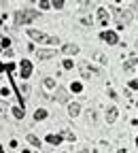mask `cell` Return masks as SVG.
Segmentation results:
<instances>
[{
  "mask_svg": "<svg viewBox=\"0 0 138 153\" xmlns=\"http://www.w3.org/2000/svg\"><path fill=\"white\" fill-rule=\"evenodd\" d=\"M117 113H119V111H117V106L106 108V121H108V123H113V121L117 119Z\"/></svg>",
  "mask_w": 138,
  "mask_h": 153,
  "instance_id": "cell-8",
  "label": "cell"
},
{
  "mask_svg": "<svg viewBox=\"0 0 138 153\" xmlns=\"http://www.w3.org/2000/svg\"><path fill=\"white\" fill-rule=\"evenodd\" d=\"M0 153H4V151H2V147H0Z\"/></svg>",
  "mask_w": 138,
  "mask_h": 153,
  "instance_id": "cell-30",
  "label": "cell"
},
{
  "mask_svg": "<svg viewBox=\"0 0 138 153\" xmlns=\"http://www.w3.org/2000/svg\"><path fill=\"white\" fill-rule=\"evenodd\" d=\"M81 74L85 76V79H89V74H98V70L91 68L89 64H81Z\"/></svg>",
  "mask_w": 138,
  "mask_h": 153,
  "instance_id": "cell-7",
  "label": "cell"
},
{
  "mask_svg": "<svg viewBox=\"0 0 138 153\" xmlns=\"http://www.w3.org/2000/svg\"><path fill=\"white\" fill-rule=\"evenodd\" d=\"M100 38H102L104 43H108V45H117V43H119V38H117V34H115L113 30H104V32L100 34Z\"/></svg>",
  "mask_w": 138,
  "mask_h": 153,
  "instance_id": "cell-4",
  "label": "cell"
},
{
  "mask_svg": "<svg viewBox=\"0 0 138 153\" xmlns=\"http://www.w3.org/2000/svg\"><path fill=\"white\" fill-rule=\"evenodd\" d=\"M19 70H22V76H24V79H28V76L32 74V64H30V60H22Z\"/></svg>",
  "mask_w": 138,
  "mask_h": 153,
  "instance_id": "cell-5",
  "label": "cell"
},
{
  "mask_svg": "<svg viewBox=\"0 0 138 153\" xmlns=\"http://www.w3.org/2000/svg\"><path fill=\"white\" fill-rule=\"evenodd\" d=\"M45 117H47V111H43V108H38V111L34 113V119H36V121H41V119H45Z\"/></svg>",
  "mask_w": 138,
  "mask_h": 153,
  "instance_id": "cell-14",
  "label": "cell"
},
{
  "mask_svg": "<svg viewBox=\"0 0 138 153\" xmlns=\"http://www.w3.org/2000/svg\"><path fill=\"white\" fill-rule=\"evenodd\" d=\"M98 19H100V24H102V26H106V24H108V15H106V11H104V9H98Z\"/></svg>",
  "mask_w": 138,
  "mask_h": 153,
  "instance_id": "cell-13",
  "label": "cell"
},
{
  "mask_svg": "<svg viewBox=\"0 0 138 153\" xmlns=\"http://www.w3.org/2000/svg\"><path fill=\"white\" fill-rule=\"evenodd\" d=\"M136 64H138V60H134V57H132V60H128V62L123 64V70H132Z\"/></svg>",
  "mask_w": 138,
  "mask_h": 153,
  "instance_id": "cell-16",
  "label": "cell"
},
{
  "mask_svg": "<svg viewBox=\"0 0 138 153\" xmlns=\"http://www.w3.org/2000/svg\"><path fill=\"white\" fill-rule=\"evenodd\" d=\"M79 113H81V106H79L76 102H72V104L68 106V115H70V117H76Z\"/></svg>",
  "mask_w": 138,
  "mask_h": 153,
  "instance_id": "cell-11",
  "label": "cell"
},
{
  "mask_svg": "<svg viewBox=\"0 0 138 153\" xmlns=\"http://www.w3.org/2000/svg\"><path fill=\"white\" fill-rule=\"evenodd\" d=\"M64 68H66V70L72 68V62H70V60H64Z\"/></svg>",
  "mask_w": 138,
  "mask_h": 153,
  "instance_id": "cell-25",
  "label": "cell"
},
{
  "mask_svg": "<svg viewBox=\"0 0 138 153\" xmlns=\"http://www.w3.org/2000/svg\"><path fill=\"white\" fill-rule=\"evenodd\" d=\"M96 57H98V62H102V64H104V62H106V57H104V55H102V53H96Z\"/></svg>",
  "mask_w": 138,
  "mask_h": 153,
  "instance_id": "cell-20",
  "label": "cell"
},
{
  "mask_svg": "<svg viewBox=\"0 0 138 153\" xmlns=\"http://www.w3.org/2000/svg\"><path fill=\"white\" fill-rule=\"evenodd\" d=\"M28 36L34 38V41H38V43H45V45H55L57 43L55 36H49V34H45L41 30H28Z\"/></svg>",
  "mask_w": 138,
  "mask_h": 153,
  "instance_id": "cell-2",
  "label": "cell"
},
{
  "mask_svg": "<svg viewBox=\"0 0 138 153\" xmlns=\"http://www.w3.org/2000/svg\"><path fill=\"white\" fill-rule=\"evenodd\" d=\"M115 19H117V26L123 28L132 22V11L130 9H115Z\"/></svg>",
  "mask_w": 138,
  "mask_h": 153,
  "instance_id": "cell-3",
  "label": "cell"
},
{
  "mask_svg": "<svg viewBox=\"0 0 138 153\" xmlns=\"http://www.w3.org/2000/svg\"><path fill=\"white\" fill-rule=\"evenodd\" d=\"M2 68H4V66H2V62H0V70H2Z\"/></svg>",
  "mask_w": 138,
  "mask_h": 153,
  "instance_id": "cell-29",
  "label": "cell"
},
{
  "mask_svg": "<svg viewBox=\"0 0 138 153\" xmlns=\"http://www.w3.org/2000/svg\"><path fill=\"white\" fill-rule=\"evenodd\" d=\"M81 22H83L85 26H91V17H83V19H81Z\"/></svg>",
  "mask_w": 138,
  "mask_h": 153,
  "instance_id": "cell-21",
  "label": "cell"
},
{
  "mask_svg": "<svg viewBox=\"0 0 138 153\" xmlns=\"http://www.w3.org/2000/svg\"><path fill=\"white\" fill-rule=\"evenodd\" d=\"M72 91H81V83H72Z\"/></svg>",
  "mask_w": 138,
  "mask_h": 153,
  "instance_id": "cell-24",
  "label": "cell"
},
{
  "mask_svg": "<svg viewBox=\"0 0 138 153\" xmlns=\"http://www.w3.org/2000/svg\"><path fill=\"white\" fill-rule=\"evenodd\" d=\"M41 9H49V0H41Z\"/></svg>",
  "mask_w": 138,
  "mask_h": 153,
  "instance_id": "cell-23",
  "label": "cell"
},
{
  "mask_svg": "<svg viewBox=\"0 0 138 153\" xmlns=\"http://www.w3.org/2000/svg\"><path fill=\"white\" fill-rule=\"evenodd\" d=\"M36 17H38V11H34V9H22V11L15 13V26H26V24L34 22Z\"/></svg>",
  "mask_w": 138,
  "mask_h": 153,
  "instance_id": "cell-1",
  "label": "cell"
},
{
  "mask_svg": "<svg viewBox=\"0 0 138 153\" xmlns=\"http://www.w3.org/2000/svg\"><path fill=\"white\" fill-rule=\"evenodd\" d=\"M62 51H64L66 55H74V53L79 51V47H76V45H72V43H68V45H64V49H62Z\"/></svg>",
  "mask_w": 138,
  "mask_h": 153,
  "instance_id": "cell-10",
  "label": "cell"
},
{
  "mask_svg": "<svg viewBox=\"0 0 138 153\" xmlns=\"http://www.w3.org/2000/svg\"><path fill=\"white\" fill-rule=\"evenodd\" d=\"M4 47V38H0V49H2Z\"/></svg>",
  "mask_w": 138,
  "mask_h": 153,
  "instance_id": "cell-28",
  "label": "cell"
},
{
  "mask_svg": "<svg viewBox=\"0 0 138 153\" xmlns=\"http://www.w3.org/2000/svg\"><path fill=\"white\" fill-rule=\"evenodd\" d=\"M130 87H132V89H138V79H134V81L130 83Z\"/></svg>",
  "mask_w": 138,
  "mask_h": 153,
  "instance_id": "cell-26",
  "label": "cell"
},
{
  "mask_svg": "<svg viewBox=\"0 0 138 153\" xmlns=\"http://www.w3.org/2000/svg\"><path fill=\"white\" fill-rule=\"evenodd\" d=\"M38 60H49V57H55V51H47V49H38L36 51Z\"/></svg>",
  "mask_w": 138,
  "mask_h": 153,
  "instance_id": "cell-6",
  "label": "cell"
},
{
  "mask_svg": "<svg viewBox=\"0 0 138 153\" xmlns=\"http://www.w3.org/2000/svg\"><path fill=\"white\" fill-rule=\"evenodd\" d=\"M51 4H53L55 9H62V7H64V0H51Z\"/></svg>",
  "mask_w": 138,
  "mask_h": 153,
  "instance_id": "cell-18",
  "label": "cell"
},
{
  "mask_svg": "<svg viewBox=\"0 0 138 153\" xmlns=\"http://www.w3.org/2000/svg\"><path fill=\"white\" fill-rule=\"evenodd\" d=\"M28 140H30V143H32L34 147H38V145H41V140H38V138L34 136V134H28Z\"/></svg>",
  "mask_w": 138,
  "mask_h": 153,
  "instance_id": "cell-17",
  "label": "cell"
},
{
  "mask_svg": "<svg viewBox=\"0 0 138 153\" xmlns=\"http://www.w3.org/2000/svg\"><path fill=\"white\" fill-rule=\"evenodd\" d=\"M4 111H7V106H4V102H0V115H2Z\"/></svg>",
  "mask_w": 138,
  "mask_h": 153,
  "instance_id": "cell-27",
  "label": "cell"
},
{
  "mask_svg": "<svg viewBox=\"0 0 138 153\" xmlns=\"http://www.w3.org/2000/svg\"><path fill=\"white\" fill-rule=\"evenodd\" d=\"M43 83H45V87H53V85H55V83H53V79H49V76H47Z\"/></svg>",
  "mask_w": 138,
  "mask_h": 153,
  "instance_id": "cell-19",
  "label": "cell"
},
{
  "mask_svg": "<svg viewBox=\"0 0 138 153\" xmlns=\"http://www.w3.org/2000/svg\"><path fill=\"white\" fill-rule=\"evenodd\" d=\"M136 147H138V138H136Z\"/></svg>",
  "mask_w": 138,
  "mask_h": 153,
  "instance_id": "cell-31",
  "label": "cell"
},
{
  "mask_svg": "<svg viewBox=\"0 0 138 153\" xmlns=\"http://www.w3.org/2000/svg\"><path fill=\"white\" fill-rule=\"evenodd\" d=\"M64 136H66L68 140H74V134H72V132H64Z\"/></svg>",
  "mask_w": 138,
  "mask_h": 153,
  "instance_id": "cell-22",
  "label": "cell"
},
{
  "mask_svg": "<svg viewBox=\"0 0 138 153\" xmlns=\"http://www.w3.org/2000/svg\"><path fill=\"white\" fill-rule=\"evenodd\" d=\"M13 113H15V117H17V119H22V117H24V115H26V111H24V106H15V108H13Z\"/></svg>",
  "mask_w": 138,
  "mask_h": 153,
  "instance_id": "cell-15",
  "label": "cell"
},
{
  "mask_svg": "<svg viewBox=\"0 0 138 153\" xmlns=\"http://www.w3.org/2000/svg\"><path fill=\"white\" fill-rule=\"evenodd\" d=\"M53 98H55L57 102H66V100H68V94H66V89H62V87H60V89L55 91V96H53Z\"/></svg>",
  "mask_w": 138,
  "mask_h": 153,
  "instance_id": "cell-9",
  "label": "cell"
},
{
  "mask_svg": "<svg viewBox=\"0 0 138 153\" xmlns=\"http://www.w3.org/2000/svg\"><path fill=\"white\" fill-rule=\"evenodd\" d=\"M81 153H87V151H81Z\"/></svg>",
  "mask_w": 138,
  "mask_h": 153,
  "instance_id": "cell-32",
  "label": "cell"
},
{
  "mask_svg": "<svg viewBox=\"0 0 138 153\" xmlns=\"http://www.w3.org/2000/svg\"><path fill=\"white\" fill-rule=\"evenodd\" d=\"M47 143H49V145H60V143H62V136H60V134H49V136H47Z\"/></svg>",
  "mask_w": 138,
  "mask_h": 153,
  "instance_id": "cell-12",
  "label": "cell"
}]
</instances>
